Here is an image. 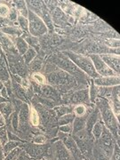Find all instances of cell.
<instances>
[{
	"mask_svg": "<svg viewBox=\"0 0 120 160\" xmlns=\"http://www.w3.org/2000/svg\"><path fill=\"white\" fill-rule=\"evenodd\" d=\"M0 95L2 96V97L6 98V99H7L8 100V92H7V89H6V86H4V88L2 89V91H1V92H0Z\"/></svg>",
	"mask_w": 120,
	"mask_h": 160,
	"instance_id": "cell-48",
	"label": "cell"
},
{
	"mask_svg": "<svg viewBox=\"0 0 120 160\" xmlns=\"http://www.w3.org/2000/svg\"><path fill=\"white\" fill-rule=\"evenodd\" d=\"M34 90L38 92L40 94L41 97L46 98L52 100L53 102H57L60 100V93L56 88L52 87L50 85H42V86H38V85H34Z\"/></svg>",
	"mask_w": 120,
	"mask_h": 160,
	"instance_id": "cell-7",
	"label": "cell"
},
{
	"mask_svg": "<svg viewBox=\"0 0 120 160\" xmlns=\"http://www.w3.org/2000/svg\"><path fill=\"white\" fill-rule=\"evenodd\" d=\"M59 130L61 131V132L69 134V133H71L72 131H73V127H72V125H71V124H69V125H65V126H59Z\"/></svg>",
	"mask_w": 120,
	"mask_h": 160,
	"instance_id": "cell-41",
	"label": "cell"
},
{
	"mask_svg": "<svg viewBox=\"0 0 120 160\" xmlns=\"http://www.w3.org/2000/svg\"><path fill=\"white\" fill-rule=\"evenodd\" d=\"M93 84L96 86H119V76H113V77H99L94 78L92 81Z\"/></svg>",
	"mask_w": 120,
	"mask_h": 160,
	"instance_id": "cell-11",
	"label": "cell"
},
{
	"mask_svg": "<svg viewBox=\"0 0 120 160\" xmlns=\"http://www.w3.org/2000/svg\"><path fill=\"white\" fill-rule=\"evenodd\" d=\"M100 115H101L100 114V111L96 109L94 111H92L91 114L88 116V118H87V119H86V128H85V129H86V131L88 132L89 133H91L92 127L95 125V123L99 120Z\"/></svg>",
	"mask_w": 120,
	"mask_h": 160,
	"instance_id": "cell-13",
	"label": "cell"
},
{
	"mask_svg": "<svg viewBox=\"0 0 120 160\" xmlns=\"http://www.w3.org/2000/svg\"><path fill=\"white\" fill-rule=\"evenodd\" d=\"M51 18H52V20L55 21L56 22H64V12L60 8L56 7L53 9V11L52 12Z\"/></svg>",
	"mask_w": 120,
	"mask_h": 160,
	"instance_id": "cell-27",
	"label": "cell"
},
{
	"mask_svg": "<svg viewBox=\"0 0 120 160\" xmlns=\"http://www.w3.org/2000/svg\"><path fill=\"white\" fill-rule=\"evenodd\" d=\"M9 19L11 20L12 22H14V21H16L18 18V14H17V12H16V9H12L10 10V12H9Z\"/></svg>",
	"mask_w": 120,
	"mask_h": 160,
	"instance_id": "cell-47",
	"label": "cell"
},
{
	"mask_svg": "<svg viewBox=\"0 0 120 160\" xmlns=\"http://www.w3.org/2000/svg\"><path fill=\"white\" fill-rule=\"evenodd\" d=\"M59 138L61 140V142L65 145V148L68 149L69 153H71L73 157L79 158H80V151L77 143L74 141L73 137H71L69 134L67 133H63V132H60L59 133Z\"/></svg>",
	"mask_w": 120,
	"mask_h": 160,
	"instance_id": "cell-8",
	"label": "cell"
},
{
	"mask_svg": "<svg viewBox=\"0 0 120 160\" xmlns=\"http://www.w3.org/2000/svg\"><path fill=\"white\" fill-rule=\"evenodd\" d=\"M6 158L5 156V153H4V150H3V148L0 147V160H4Z\"/></svg>",
	"mask_w": 120,
	"mask_h": 160,
	"instance_id": "cell-51",
	"label": "cell"
},
{
	"mask_svg": "<svg viewBox=\"0 0 120 160\" xmlns=\"http://www.w3.org/2000/svg\"><path fill=\"white\" fill-rule=\"evenodd\" d=\"M9 12H10V10L7 7V6L3 5V4H0V17H7L9 15Z\"/></svg>",
	"mask_w": 120,
	"mask_h": 160,
	"instance_id": "cell-40",
	"label": "cell"
},
{
	"mask_svg": "<svg viewBox=\"0 0 120 160\" xmlns=\"http://www.w3.org/2000/svg\"><path fill=\"white\" fill-rule=\"evenodd\" d=\"M32 77H33V78L36 80L37 83H38V84H44V82H45V78L43 77V75L39 74V73H34V74L32 75Z\"/></svg>",
	"mask_w": 120,
	"mask_h": 160,
	"instance_id": "cell-45",
	"label": "cell"
},
{
	"mask_svg": "<svg viewBox=\"0 0 120 160\" xmlns=\"http://www.w3.org/2000/svg\"><path fill=\"white\" fill-rule=\"evenodd\" d=\"M7 137L9 141H14V142H23V141H22V139L18 137L17 135L12 134L11 132H7Z\"/></svg>",
	"mask_w": 120,
	"mask_h": 160,
	"instance_id": "cell-46",
	"label": "cell"
},
{
	"mask_svg": "<svg viewBox=\"0 0 120 160\" xmlns=\"http://www.w3.org/2000/svg\"><path fill=\"white\" fill-rule=\"evenodd\" d=\"M0 80L3 83H7L10 81V76L7 71L6 66L5 63L0 60Z\"/></svg>",
	"mask_w": 120,
	"mask_h": 160,
	"instance_id": "cell-24",
	"label": "cell"
},
{
	"mask_svg": "<svg viewBox=\"0 0 120 160\" xmlns=\"http://www.w3.org/2000/svg\"><path fill=\"white\" fill-rule=\"evenodd\" d=\"M38 99L39 104H41L42 106L46 107V108H47V109H54V108L57 106V103H56V102H53V101L49 100V99L41 97V96H38Z\"/></svg>",
	"mask_w": 120,
	"mask_h": 160,
	"instance_id": "cell-26",
	"label": "cell"
},
{
	"mask_svg": "<svg viewBox=\"0 0 120 160\" xmlns=\"http://www.w3.org/2000/svg\"><path fill=\"white\" fill-rule=\"evenodd\" d=\"M29 119H30V121H31V123H32L33 126H38V124H39V116H38V111L35 110L34 109H31V111H30Z\"/></svg>",
	"mask_w": 120,
	"mask_h": 160,
	"instance_id": "cell-33",
	"label": "cell"
},
{
	"mask_svg": "<svg viewBox=\"0 0 120 160\" xmlns=\"http://www.w3.org/2000/svg\"><path fill=\"white\" fill-rule=\"evenodd\" d=\"M16 160H29V159L27 158V156H26V154H25V152H23L22 151V153L20 155V157H19Z\"/></svg>",
	"mask_w": 120,
	"mask_h": 160,
	"instance_id": "cell-50",
	"label": "cell"
},
{
	"mask_svg": "<svg viewBox=\"0 0 120 160\" xmlns=\"http://www.w3.org/2000/svg\"><path fill=\"white\" fill-rule=\"evenodd\" d=\"M1 31L3 33L7 35H11V36H19L22 33V29H19L15 27H5V28H2Z\"/></svg>",
	"mask_w": 120,
	"mask_h": 160,
	"instance_id": "cell-29",
	"label": "cell"
},
{
	"mask_svg": "<svg viewBox=\"0 0 120 160\" xmlns=\"http://www.w3.org/2000/svg\"><path fill=\"white\" fill-rule=\"evenodd\" d=\"M46 138L44 136V135H42V134H38V135H36L34 138H33V142L35 144H44V143L46 142Z\"/></svg>",
	"mask_w": 120,
	"mask_h": 160,
	"instance_id": "cell-43",
	"label": "cell"
},
{
	"mask_svg": "<svg viewBox=\"0 0 120 160\" xmlns=\"http://www.w3.org/2000/svg\"><path fill=\"white\" fill-rule=\"evenodd\" d=\"M103 126H104V125L102 124V122L100 121V120H98L97 122L95 123V125L93 126L91 132L92 135L94 139H96V140L100 139L101 135H102V132Z\"/></svg>",
	"mask_w": 120,
	"mask_h": 160,
	"instance_id": "cell-21",
	"label": "cell"
},
{
	"mask_svg": "<svg viewBox=\"0 0 120 160\" xmlns=\"http://www.w3.org/2000/svg\"><path fill=\"white\" fill-rule=\"evenodd\" d=\"M88 57L90 58V60L92 61V62L93 64V67L96 70L97 74L100 77H113V76H118V74H116L112 69H110L107 66V64L103 62L102 60V58L100 57L99 54H95L92 53L90 54Z\"/></svg>",
	"mask_w": 120,
	"mask_h": 160,
	"instance_id": "cell-6",
	"label": "cell"
},
{
	"mask_svg": "<svg viewBox=\"0 0 120 160\" xmlns=\"http://www.w3.org/2000/svg\"><path fill=\"white\" fill-rule=\"evenodd\" d=\"M0 113L4 116L5 118H8L13 113V108L10 102L0 103Z\"/></svg>",
	"mask_w": 120,
	"mask_h": 160,
	"instance_id": "cell-18",
	"label": "cell"
},
{
	"mask_svg": "<svg viewBox=\"0 0 120 160\" xmlns=\"http://www.w3.org/2000/svg\"><path fill=\"white\" fill-rule=\"evenodd\" d=\"M56 158L58 160H70V155L68 149L62 145V142H60L56 143Z\"/></svg>",
	"mask_w": 120,
	"mask_h": 160,
	"instance_id": "cell-14",
	"label": "cell"
},
{
	"mask_svg": "<svg viewBox=\"0 0 120 160\" xmlns=\"http://www.w3.org/2000/svg\"><path fill=\"white\" fill-rule=\"evenodd\" d=\"M52 62L56 64V66L59 67L60 69L69 73L74 78L78 77L79 78H82L85 77V73L81 71L67 56H55L52 59Z\"/></svg>",
	"mask_w": 120,
	"mask_h": 160,
	"instance_id": "cell-5",
	"label": "cell"
},
{
	"mask_svg": "<svg viewBox=\"0 0 120 160\" xmlns=\"http://www.w3.org/2000/svg\"><path fill=\"white\" fill-rule=\"evenodd\" d=\"M90 101L89 91L87 89H82L73 92L69 97V102L72 105H78L82 103H86Z\"/></svg>",
	"mask_w": 120,
	"mask_h": 160,
	"instance_id": "cell-10",
	"label": "cell"
},
{
	"mask_svg": "<svg viewBox=\"0 0 120 160\" xmlns=\"http://www.w3.org/2000/svg\"><path fill=\"white\" fill-rule=\"evenodd\" d=\"M95 155V158H96V160H109L107 157H105V155L101 153V154H94Z\"/></svg>",
	"mask_w": 120,
	"mask_h": 160,
	"instance_id": "cell-49",
	"label": "cell"
},
{
	"mask_svg": "<svg viewBox=\"0 0 120 160\" xmlns=\"http://www.w3.org/2000/svg\"><path fill=\"white\" fill-rule=\"evenodd\" d=\"M54 112L56 114V117L58 118H62L64 115L69 114V113H72V108L67 106V105H57L54 109Z\"/></svg>",
	"mask_w": 120,
	"mask_h": 160,
	"instance_id": "cell-20",
	"label": "cell"
},
{
	"mask_svg": "<svg viewBox=\"0 0 120 160\" xmlns=\"http://www.w3.org/2000/svg\"><path fill=\"white\" fill-rule=\"evenodd\" d=\"M87 118L83 116V117H78V118H75L74 121H73V125H72V127H73V131H72V133L75 134L78 132L82 131L86 128V122Z\"/></svg>",
	"mask_w": 120,
	"mask_h": 160,
	"instance_id": "cell-15",
	"label": "cell"
},
{
	"mask_svg": "<svg viewBox=\"0 0 120 160\" xmlns=\"http://www.w3.org/2000/svg\"><path fill=\"white\" fill-rule=\"evenodd\" d=\"M4 84H3V82H2V81H1V80H0V92H1V91H2V89H3V88H4Z\"/></svg>",
	"mask_w": 120,
	"mask_h": 160,
	"instance_id": "cell-53",
	"label": "cell"
},
{
	"mask_svg": "<svg viewBox=\"0 0 120 160\" xmlns=\"http://www.w3.org/2000/svg\"><path fill=\"white\" fill-rule=\"evenodd\" d=\"M104 62L107 64L109 69H112L116 74H119V55H113V54H99Z\"/></svg>",
	"mask_w": 120,
	"mask_h": 160,
	"instance_id": "cell-9",
	"label": "cell"
},
{
	"mask_svg": "<svg viewBox=\"0 0 120 160\" xmlns=\"http://www.w3.org/2000/svg\"><path fill=\"white\" fill-rule=\"evenodd\" d=\"M111 160H119V147L118 144H114V148H113V152L110 157Z\"/></svg>",
	"mask_w": 120,
	"mask_h": 160,
	"instance_id": "cell-42",
	"label": "cell"
},
{
	"mask_svg": "<svg viewBox=\"0 0 120 160\" xmlns=\"http://www.w3.org/2000/svg\"><path fill=\"white\" fill-rule=\"evenodd\" d=\"M28 22L29 31L32 37H42L47 32V28L43 20L30 10L28 11Z\"/></svg>",
	"mask_w": 120,
	"mask_h": 160,
	"instance_id": "cell-4",
	"label": "cell"
},
{
	"mask_svg": "<svg viewBox=\"0 0 120 160\" xmlns=\"http://www.w3.org/2000/svg\"><path fill=\"white\" fill-rule=\"evenodd\" d=\"M43 160H46V158H43Z\"/></svg>",
	"mask_w": 120,
	"mask_h": 160,
	"instance_id": "cell-54",
	"label": "cell"
},
{
	"mask_svg": "<svg viewBox=\"0 0 120 160\" xmlns=\"http://www.w3.org/2000/svg\"><path fill=\"white\" fill-rule=\"evenodd\" d=\"M29 66L30 70H32V71H34V72L37 73L38 71H39L40 69H42V60L35 58L34 60L29 63Z\"/></svg>",
	"mask_w": 120,
	"mask_h": 160,
	"instance_id": "cell-30",
	"label": "cell"
},
{
	"mask_svg": "<svg viewBox=\"0 0 120 160\" xmlns=\"http://www.w3.org/2000/svg\"><path fill=\"white\" fill-rule=\"evenodd\" d=\"M20 145H22V142H20L9 141L8 142H6L5 145H3V150H4L5 156H6L9 152H11L12 149L19 147Z\"/></svg>",
	"mask_w": 120,
	"mask_h": 160,
	"instance_id": "cell-25",
	"label": "cell"
},
{
	"mask_svg": "<svg viewBox=\"0 0 120 160\" xmlns=\"http://www.w3.org/2000/svg\"><path fill=\"white\" fill-rule=\"evenodd\" d=\"M65 53H66V56L69 58V60L85 74L86 73L89 77H91L92 78H97L100 77L94 69L93 64L90 60V58L78 54V53H76L74 52H65Z\"/></svg>",
	"mask_w": 120,
	"mask_h": 160,
	"instance_id": "cell-2",
	"label": "cell"
},
{
	"mask_svg": "<svg viewBox=\"0 0 120 160\" xmlns=\"http://www.w3.org/2000/svg\"><path fill=\"white\" fill-rule=\"evenodd\" d=\"M22 153V149L17 147L6 155L4 160H16Z\"/></svg>",
	"mask_w": 120,
	"mask_h": 160,
	"instance_id": "cell-28",
	"label": "cell"
},
{
	"mask_svg": "<svg viewBox=\"0 0 120 160\" xmlns=\"http://www.w3.org/2000/svg\"><path fill=\"white\" fill-rule=\"evenodd\" d=\"M8 102V100L6 99V98L2 97L1 95H0V103H4V102Z\"/></svg>",
	"mask_w": 120,
	"mask_h": 160,
	"instance_id": "cell-52",
	"label": "cell"
},
{
	"mask_svg": "<svg viewBox=\"0 0 120 160\" xmlns=\"http://www.w3.org/2000/svg\"><path fill=\"white\" fill-rule=\"evenodd\" d=\"M26 151L29 155L34 158H38L45 152V147H40L37 145H30L26 148Z\"/></svg>",
	"mask_w": 120,
	"mask_h": 160,
	"instance_id": "cell-16",
	"label": "cell"
},
{
	"mask_svg": "<svg viewBox=\"0 0 120 160\" xmlns=\"http://www.w3.org/2000/svg\"><path fill=\"white\" fill-rule=\"evenodd\" d=\"M0 54H1V51H0Z\"/></svg>",
	"mask_w": 120,
	"mask_h": 160,
	"instance_id": "cell-55",
	"label": "cell"
},
{
	"mask_svg": "<svg viewBox=\"0 0 120 160\" xmlns=\"http://www.w3.org/2000/svg\"><path fill=\"white\" fill-rule=\"evenodd\" d=\"M86 107L84 104H78L74 108V114L78 117H83L86 115Z\"/></svg>",
	"mask_w": 120,
	"mask_h": 160,
	"instance_id": "cell-32",
	"label": "cell"
},
{
	"mask_svg": "<svg viewBox=\"0 0 120 160\" xmlns=\"http://www.w3.org/2000/svg\"><path fill=\"white\" fill-rule=\"evenodd\" d=\"M0 45L3 46L5 49H6L7 52H12V53H13L14 54V52H15V49H14V46L12 44V42L10 41V39L6 37V36H4V35H2L0 33Z\"/></svg>",
	"mask_w": 120,
	"mask_h": 160,
	"instance_id": "cell-19",
	"label": "cell"
},
{
	"mask_svg": "<svg viewBox=\"0 0 120 160\" xmlns=\"http://www.w3.org/2000/svg\"><path fill=\"white\" fill-rule=\"evenodd\" d=\"M46 80L52 87L56 89H64L68 91L77 86V80L69 73L63 71L62 69H56L55 71L50 72L46 75Z\"/></svg>",
	"mask_w": 120,
	"mask_h": 160,
	"instance_id": "cell-1",
	"label": "cell"
},
{
	"mask_svg": "<svg viewBox=\"0 0 120 160\" xmlns=\"http://www.w3.org/2000/svg\"><path fill=\"white\" fill-rule=\"evenodd\" d=\"M0 118H1V117H0Z\"/></svg>",
	"mask_w": 120,
	"mask_h": 160,
	"instance_id": "cell-56",
	"label": "cell"
},
{
	"mask_svg": "<svg viewBox=\"0 0 120 160\" xmlns=\"http://www.w3.org/2000/svg\"><path fill=\"white\" fill-rule=\"evenodd\" d=\"M26 42L29 44V46H32V48L33 47H38V48H39V42H38V40L37 38H35V37H27L26 38Z\"/></svg>",
	"mask_w": 120,
	"mask_h": 160,
	"instance_id": "cell-37",
	"label": "cell"
},
{
	"mask_svg": "<svg viewBox=\"0 0 120 160\" xmlns=\"http://www.w3.org/2000/svg\"><path fill=\"white\" fill-rule=\"evenodd\" d=\"M61 42H62V38L57 36V35H54V36H52L50 39H48V44L50 45V46H58V45H60L61 44Z\"/></svg>",
	"mask_w": 120,
	"mask_h": 160,
	"instance_id": "cell-39",
	"label": "cell"
},
{
	"mask_svg": "<svg viewBox=\"0 0 120 160\" xmlns=\"http://www.w3.org/2000/svg\"><path fill=\"white\" fill-rule=\"evenodd\" d=\"M37 53H38V52L36 51L34 48L29 47V50L26 52L22 55V60L24 61V62L29 65V63L31 62L35 58H36Z\"/></svg>",
	"mask_w": 120,
	"mask_h": 160,
	"instance_id": "cell-23",
	"label": "cell"
},
{
	"mask_svg": "<svg viewBox=\"0 0 120 160\" xmlns=\"http://www.w3.org/2000/svg\"><path fill=\"white\" fill-rule=\"evenodd\" d=\"M75 118H76V115L72 112V113H69V114L64 115L62 118H58L57 123L59 126H65V125H69L71 124L73 121H74Z\"/></svg>",
	"mask_w": 120,
	"mask_h": 160,
	"instance_id": "cell-22",
	"label": "cell"
},
{
	"mask_svg": "<svg viewBox=\"0 0 120 160\" xmlns=\"http://www.w3.org/2000/svg\"><path fill=\"white\" fill-rule=\"evenodd\" d=\"M13 87H14V90H15V94H16V96H17L20 100H24L26 94H25V92L23 90L22 87L21 86V85L14 83Z\"/></svg>",
	"mask_w": 120,
	"mask_h": 160,
	"instance_id": "cell-34",
	"label": "cell"
},
{
	"mask_svg": "<svg viewBox=\"0 0 120 160\" xmlns=\"http://www.w3.org/2000/svg\"><path fill=\"white\" fill-rule=\"evenodd\" d=\"M105 44H106L107 46H109V47H116V48L118 49V46H119V40H107V41H105Z\"/></svg>",
	"mask_w": 120,
	"mask_h": 160,
	"instance_id": "cell-44",
	"label": "cell"
},
{
	"mask_svg": "<svg viewBox=\"0 0 120 160\" xmlns=\"http://www.w3.org/2000/svg\"><path fill=\"white\" fill-rule=\"evenodd\" d=\"M7 132H6L5 127H0V143L5 145L7 142Z\"/></svg>",
	"mask_w": 120,
	"mask_h": 160,
	"instance_id": "cell-38",
	"label": "cell"
},
{
	"mask_svg": "<svg viewBox=\"0 0 120 160\" xmlns=\"http://www.w3.org/2000/svg\"><path fill=\"white\" fill-rule=\"evenodd\" d=\"M15 3H17L16 4L17 9L18 11L21 12V15H22L23 17L28 19V11H29V9H27L25 2L24 1H18V2H15Z\"/></svg>",
	"mask_w": 120,
	"mask_h": 160,
	"instance_id": "cell-31",
	"label": "cell"
},
{
	"mask_svg": "<svg viewBox=\"0 0 120 160\" xmlns=\"http://www.w3.org/2000/svg\"><path fill=\"white\" fill-rule=\"evenodd\" d=\"M17 21L19 24H20V27L24 30H29V22H28V19L25 17H23L22 15H18Z\"/></svg>",
	"mask_w": 120,
	"mask_h": 160,
	"instance_id": "cell-35",
	"label": "cell"
},
{
	"mask_svg": "<svg viewBox=\"0 0 120 160\" xmlns=\"http://www.w3.org/2000/svg\"><path fill=\"white\" fill-rule=\"evenodd\" d=\"M15 46H16V49H17L18 52L23 55L26 52L29 50V44L26 42V40L22 38H18L15 42Z\"/></svg>",
	"mask_w": 120,
	"mask_h": 160,
	"instance_id": "cell-17",
	"label": "cell"
},
{
	"mask_svg": "<svg viewBox=\"0 0 120 160\" xmlns=\"http://www.w3.org/2000/svg\"><path fill=\"white\" fill-rule=\"evenodd\" d=\"M30 110L27 103H22L20 107V112H19V126L25 127L27 126L29 119Z\"/></svg>",
	"mask_w": 120,
	"mask_h": 160,
	"instance_id": "cell-12",
	"label": "cell"
},
{
	"mask_svg": "<svg viewBox=\"0 0 120 160\" xmlns=\"http://www.w3.org/2000/svg\"><path fill=\"white\" fill-rule=\"evenodd\" d=\"M98 101H100V102H97L99 105V109H100V114L102 116L103 121L105 122V126L109 129L110 132L112 133V135H115V133H117V135L118 134V124L116 121L115 118V114L113 113L112 109H110L109 104L106 100L100 99L98 98Z\"/></svg>",
	"mask_w": 120,
	"mask_h": 160,
	"instance_id": "cell-3",
	"label": "cell"
},
{
	"mask_svg": "<svg viewBox=\"0 0 120 160\" xmlns=\"http://www.w3.org/2000/svg\"><path fill=\"white\" fill-rule=\"evenodd\" d=\"M11 120H12V128L17 131L18 127H19V113L17 111H14L11 115Z\"/></svg>",
	"mask_w": 120,
	"mask_h": 160,
	"instance_id": "cell-36",
	"label": "cell"
}]
</instances>
